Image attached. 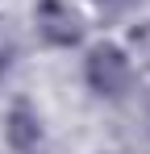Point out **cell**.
I'll return each mask as SVG.
<instances>
[{
	"label": "cell",
	"instance_id": "obj_1",
	"mask_svg": "<svg viewBox=\"0 0 150 154\" xmlns=\"http://www.w3.org/2000/svg\"><path fill=\"white\" fill-rule=\"evenodd\" d=\"M83 83L100 100H121L133 88V58H129V50L117 46V42L92 46L88 58H83Z\"/></svg>",
	"mask_w": 150,
	"mask_h": 154
},
{
	"label": "cell",
	"instance_id": "obj_4",
	"mask_svg": "<svg viewBox=\"0 0 150 154\" xmlns=\"http://www.w3.org/2000/svg\"><path fill=\"white\" fill-rule=\"evenodd\" d=\"M129 58H138L142 67H150V21L129 29Z\"/></svg>",
	"mask_w": 150,
	"mask_h": 154
},
{
	"label": "cell",
	"instance_id": "obj_3",
	"mask_svg": "<svg viewBox=\"0 0 150 154\" xmlns=\"http://www.w3.org/2000/svg\"><path fill=\"white\" fill-rule=\"evenodd\" d=\"M4 142L17 154H33L42 150V112L29 100H13L4 112Z\"/></svg>",
	"mask_w": 150,
	"mask_h": 154
},
{
	"label": "cell",
	"instance_id": "obj_6",
	"mask_svg": "<svg viewBox=\"0 0 150 154\" xmlns=\"http://www.w3.org/2000/svg\"><path fill=\"white\" fill-rule=\"evenodd\" d=\"M100 4H104V8H113V13H121V8H133L138 0H100Z\"/></svg>",
	"mask_w": 150,
	"mask_h": 154
},
{
	"label": "cell",
	"instance_id": "obj_2",
	"mask_svg": "<svg viewBox=\"0 0 150 154\" xmlns=\"http://www.w3.org/2000/svg\"><path fill=\"white\" fill-rule=\"evenodd\" d=\"M33 29L50 50H71L83 42V17L71 8V0H38Z\"/></svg>",
	"mask_w": 150,
	"mask_h": 154
},
{
	"label": "cell",
	"instance_id": "obj_7",
	"mask_svg": "<svg viewBox=\"0 0 150 154\" xmlns=\"http://www.w3.org/2000/svg\"><path fill=\"white\" fill-rule=\"evenodd\" d=\"M142 117H146V133H150V96H146V108H142Z\"/></svg>",
	"mask_w": 150,
	"mask_h": 154
},
{
	"label": "cell",
	"instance_id": "obj_5",
	"mask_svg": "<svg viewBox=\"0 0 150 154\" xmlns=\"http://www.w3.org/2000/svg\"><path fill=\"white\" fill-rule=\"evenodd\" d=\"M13 42H8V38H4V33H0V75H4V71H8V67H13Z\"/></svg>",
	"mask_w": 150,
	"mask_h": 154
}]
</instances>
